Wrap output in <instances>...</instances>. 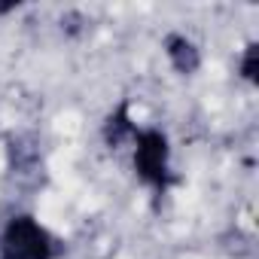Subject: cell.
<instances>
[{
  "label": "cell",
  "instance_id": "obj_2",
  "mask_svg": "<svg viewBox=\"0 0 259 259\" xmlns=\"http://www.w3.org/2000/svg\"><path fill=\"white\" fill-rule=\"evenodd\" d=\"M135 168L147 183L165 186V174H168V141L159 132H144L138 138V150H135Z\"/></svg>",
  "mask_w": 259,
  "mask_h": 259
},
{
  "label": "cell",
  "instance_id": "obj_3",
  "mask_svg": "<svg viewBox=\"0 0 259 259\" xmlns=\"http://www.w3.org/2000/svg\"><path fill=\"white\" fill-rule=\"evenodd\" d=\"M168 55H171V61H174V67L180 73H192L198 67V52L183 37H168Z\"/></svg>",
  "mask_w": 259,
  "mask_h": 259
},
{
  "label": "cell",
  "instance_id": "obj_1",
  "mask_svg": "<svg viewBox=\"0 0 259 259\" xmlns=\"http://www.w3.org/2000/svg\"><path fill=\"white\" fill-rule=\"evenodd\" d=\"M52 244L49 235L31 220V217H16L7 232H4V256L0 259H49Z\"/></svg>",
  "mask_w": 259,
  "mask_h": 259
},
{
  "label": "cell",
  "instance_id": "obj_4",
  "mask_svg": "<svg viewBox=\"0 0 259 259\" xmlns=\"http://www.w3.org/2000/svg\"><path fill=\"white\" fill-rule=\"evenodd\" d=\"M128 135H132L128 110H125V107H119V110H116V116H110V122H107V141L116 147V144H122V138H128Z\"/></svg>",
  "mask_w": 259,
  "mask_h": 259
},
{
  "label": "cell",
  "instance_id": "obj_5",
  "mask_svg": "<svg viewBox=\"0 0 259 259\" xmlns=\"http://www.w3.org/2000/svg\"><path fill=\"white\" fill-rule=\"evenodd\" d=\"M244 76L247 79H256V46H250L247 55H244Z\"/></svg>",
  "mask_w": 259,
  "mask_h": 259
}]
</instances>
